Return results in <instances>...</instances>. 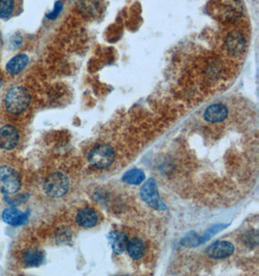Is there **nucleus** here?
Listing matches in <instances>:
<instances>
[{
    "label": "nucleus",
    "instance_id": "1a4fd4ad",
    "mask_svg": "<svg viewBox=\"0 0 259 276\" xmlns=\"http://www.w3.org/2000/svg\"><path fill=\"white\" fill-rule=\"evenodd\" d=\"M228 116V109L222 104H214L204 112V118L210 123H219Z\"/></svg>",
    "mask_w": 259,
    "mask_h": 276
},
{
    "label": "nucleus",
    "instance_id": "39448f33",
    "mask_svg": "<svg viewBox=\"0 0 259 276\" xmlns=\"http://www.w3.org/2000/svg\"><path fill=\"white\" fill-rule=\"evenodd\" d=\"M115 151L108 145H100L94 147L89 153L88 159L91 165L96 169H105L112 165L115 160Z\"/></svg>",
    "mask_w": 259,
    "mask_h": 276
},
{
    "label": "nucleus",
    "instance_id": "aec40b11",
    "mask_svg": "<svg viewBox=\"0 0 259 276\" xmlns=\"http://www.w3.org/2000/svg\"><path fill=\"white\" fill-rule=\"evenodd\" d=\"M62 8H63V3H62L61 1H56L53 12H51L50 14H48L47 17L49 18H51V19H55V18L58 17V15L60 14V12L62 11Z\"/></svg>",
    "mask_w": 259,
    "mask_h": 276
},
{
    "label": "nucleus",
    "instance_id": "412c9836",
    "mask_svg": "<svg viewBox=\"0 0 259 276\" xmlns=\"http://www.w3.org/2000/svg\"><path fill=\"white\" fill-rule=\"evenodd\" d=\"M0 87H1V76H0Z\"/></svg>",
    "mask_w": 259,
    "mask_h": 276
},
{
    "label": "nucleus",
    "instance_id": "a211bd4d",
    "mask_svg": "<svg viewBox=\"0 0 259 276\" xmlns=\"http://www.w3.org/2000/svg\"><path fill=\"white\" fill-rule=\"evenodd\" d=\"M14 11V0H0V18H9Z\"/></svg>",
    "mask_w": 259,
    "mask_h": 276
},
{
    "label": "nucleus",
    "instance_id": "dca6fc26",
    "mask_svg": "<svg viewBox=\"0 0 259 276\" xmlns=\"http://www.w3.org/2000/svg\"><path fill=\"white\" fill-rule=\"evenodd\" d=\"M145 179L146 176L143 173V171L133 169L125 174V176L123 177V182L130 185H139L145 181Z\"/></svg>",
    "mask_w": 259,
    "mask_h": 276
},
{
    "label": "nucleus",
    "instance_id": "0eeeda50",
    "mask_svg": "<svg viewBox=\"0 0 259 276\" xmlns=\"http://www.w3.org/2000/svg\"><path fill=\"white\" fill-rule=\"evenodd\" d=\"M19 132L12 125H5L0 128V147L11 150L19 143Z\"/></svg>",
    "mask_w": 259,
    "mask_h": 276
},
{
    "label": "nucleus",
    "instance_id": "6e6552de",
    "mask_svg": "<svg viewBox=\"0 0 259 276\" xmlns=\"http://www.w3.org/2000/svg\"><path fill=\"white\" fill-rule=\"evenodd\" d=\"M28 215H29V212H22L15 207H12V208H7L3 211L2 219L6 224L10 226L19 227L27 222Z\"/></svg>",
    "mask_w": 259,
    "mask_h": 276
},
{
    "label": "nucleus",
    "instance_id": "7ed1b4c3",
    "mask_svg": "<svg viewBox=\"0 0 259 276\" xmlns=\"http://www.w3.org/2000/svg\"><path fill=\"white\" fill-rule=\"evenodd\" d=\"M21 186L18 172L8 166L0 167V191L5 195L17 193Z\"/></svg>",
    "mask_w": 259,
    "mask_h": 276
},
{
    "label": "nucleus",
    "instance_id": "4468645a",
    "mask_svg": "<svg viewBox=\"0 0 259 276\" xmlns=\"http://www.w3.org/2000/svg\"><path fill=\"white\" fill-rule=\"evenodd\" d=\"M44 253L38 249L27 250L22 256V262L26 267H38L44 262Z\"/></svg>",
    "mask_w": 259,
    "mask_h": 276
},
{
    "label": "nucleus",
    "instance_id": "f03ea898",
    "mask_svg": "<svg viewBox=\"0 0 259 276\" xmlns=\"http://www.w3.org/2000/svg\"><path fill=\"white\" fill-rule=\"evenodd\" d=\"M69 189V180L62 173H54L50 175L44 183L45 193L52 198H60L64 196Z\"/></svg>",
    "mask_w": 259,
    "mask_h": 276
},
{
    "label": "nucleus",
    "instance_id": "f257e3e1",
    "mask_svg": "<svg viewBox=\"0 0 259 276\" xmlns=\"http://www.w3.org/2000/svg\"><path fill=\"white\" fill-rule=\"evenodd\" d=\"M30 100V94L25 88L15 87L6 94L5 107L9 112L19 114L27 109Z\"/></svg>",
    "mask_w": 259,
    "mask_h": 276
},
{
    "label": "nucleus",
    "instance_id": "f3484780",
    "mask_svg": "<svg viewBox=\"0 0 259 276\" xmlns=\"http://www.w3.org/2000/svg\"><path fill=\"white\" fill-rule=\"evenodd\" d=\"M98 8V0H82L81 9L87 16L94 15Z\"/></svg>",
    "mask_w": 259,
    "mask_h": 276
},
{
    "label": "nucleus",
    "instance_id": "f8f14e48",
    "mask_svg": "<svg viewBox=\"0 0 259 276\" xmlns=\"http://www.w3.org/2000/svg\"><path fill=\"white\" fill-rule=\"evenodd\" d=\"M28 63V56L23 54L16 55L9 60L6 65V71L11 75H16L21 72Z\"/></svg>",
    "mask_w": 259,
    "mask_h": 276
},
{
    "label": "nucleus",
    "instance_id": "2eb2a0df",
    "mask_svg": "<svg viewBox=\"0 0 259 276\" xmlns=\"http://www.w3.org/2000/svg\"><path fill=\"white\" fill-rule=\"evenodd\" d=\"M127 250L130 257L134 260H139L145 254V244L140 239H133L129 240Z\"/></svg>",
    "mask_w": 259,
    "mask_h": 276
},
{
    "label": "nucleus",
    "instance_id": "6ab92c4d",
    "mask_svg": "<svg viewBox=\"0 0 259 276\" xmlns=\"http://www.w3.org/2000/svg\"><path fill=\"white\" fill-rule=\"evenodd\" d=\"M227 226L226 225H215L214 227L210 228L208 231L205 232L203 236L198 238V245L202 244L204 242L208 241L209 239H211L213 236H215L217 233H219L220 231H222L223 229H225Z\"/></svg>",
    "mask_w": 259,
    "mask_h": 276
},
{
    "label": "nucleus",
    "instance_id": "9d476101",
    "mask_svg": "<svg viewBox=\"0 0 259 276\" xmlns=\"http://www.w3.org/2000/svg\"><path fill=\"white\" fill-rule=\"evenodd\" d=\"M108 239L111 245L112 250L115 254L120 255L127 250L129 239L125 233L114 231L108 235Z\"/></svg>",
    "mask_w": 259,
    "mask_h": 276
},
{
    "label": "nucleus",
    "instance_id": "20e7f679",
    "mask_svg": "<svg viewBox=\"0 0 259 276\" xmlns=\"http://www.w3.org/2000/svg\"><path fill=\"white\" fill-rule=\"evenodd\" d=\"M141 198L148 206L156 209V210H165L166 204L162 201L159 196L157 184L154 179H148V181L143 184L140 190Z\"/></svg>",
    "mask_w": 259,
    "mask_h": 276
},
{
    "label": "nucleus",
    "instance_id": "423d86ee",
    "mask_svg": "<svg viewBox=\"0 0 259 276\" xmlns=\"http://www.w3.org/2000/svg\"><path fill=\"white\" fill-rule=\"evenodd\" d=\"M234 250V245L229 241H216L207 248L206 254L213 259H224L231 256Z\"/></svg>",
    "mask_w": 259,
    "mask_h": 276
},
{
    "label": "nucleus",
    "instance_id": "9b49d317",
    "mask_svg": "<svg viewBox=\"0 0 259 276\" xmlns=\"http://www.w3.org/2000/svg\"><path fill=\"white\" fill-rule=\"evenodd\" d=\"M76 220L81 227L93 228L98 222V215L92 208H83L78 212Z\"/></svg>",
    "mask_w": 259,
    "mask_h": 276
},
{
    "label": "nucleus",
    "instance_id": "ddd939ff",
    "mask_svg": "<svg viewBox=\"0 0 259 276\" xmlns=\"http://www.w3.org/2000/svg\"><path fill=\"white\" fill-rule=\"evenodd\" d=\"M226 46L228 51L233 55H240L244 52L246 43L245 39L239 33L234 32L229 34L226 41Z\"/></svg>",
    "mask_w": 259,
    "mask_h": 276
}]
</instances>
